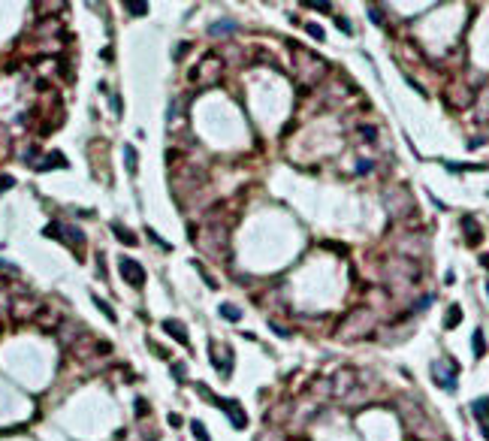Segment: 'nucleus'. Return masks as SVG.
I'll use <instances>...</instances> for the list:
<instances>
[{
    "mask_svg": "<svg viewBox=\"0 0 489 441\" xmlns=\"http://www.w3.org/2000/svg\"><path fill=\"white\" fill-rule=\"evenodd\" d=\"M190 432L197 435V441H212V438H208V432H205V426H202L200 420H190Z\"/></svg>",
    "mask_w": 489,
    "mask_h": 441,
    "instance_id": "6e6552de",
    "label": "nucleus"
},
{
    "mask_svg": "<svg viewBox=\"0 0 489 441\" xmlns=\"http://www.w3.org/2000/svg\"><path fill=\"white\" fill-rule=\"evenodd\" d=\"M221 314L226 317V321H236V324H239V317H242V311L233 308V305H221Z\"/></svg>",
    "mask_w": 489,
    "mask_h": 441,
    "instance_id": "f8f14e48",
    "label": "nucleus"
},
{
    "mask_svg": "<svg viewBox=\"0 0 489 441\" xmlns=\"http://www.w3.org/2000/svg\"><path fill=\"white\" fill-rule=\"evenodd\" d=\"M94 305H97V308H100L103 314H106V317H109V321H118V314H115V311L109 308V302H106V299H100V296H94Z\"/></svg>",
    "mask_w": 489,
    "mask_h": 441,
    "instance_id": "9d476101",
    "label": "nucleus"
},
{
    "mask_svg": "<svg viewBox=\"0 0 489 441\" xmlns=\"http://www.w3.org/2000/svg\"><path fill=\"white\" fill-rule=\"evenodd\" d=\"M230 30H236V22H218V24H212L215 37H218V33H230Z\"/></svg>",
    "mask_w": 489,
    "mask_h": 441,
    "instance_id": "9b49d317",
    "label": "nucleus"
},
{
    "mask_svg": "<svg viewBox=\"0 0 489 441\" xmlns=\"http://www.w3.org/2000/svg\"><path fill=\"white\" fill-rule=\"evenodd\" d=\"M124 163H127V172L136 175V148L133 145H124Z\"/></svg>",
    "mask_w": 489,
    "mask_h": 441,
    "instance_id": "0eeeda50",
    "label": "nucleus"
},
{
    "mask_svg": "<svg viewBox=\"0 0 489 441\" xmlns=\"http://www.w3.org/2000/svg\"><path fill=\"white\" fill-rule=\"evenodd\" d=\"M163 332H169V336L172 339H176L178 345H190V336H187V332H184V324L181 321H172V317H169V321H163Z\"/></svg>",
    "mask_w": 489,
    "mask_h": 441,
    "instance_id": "20e7f679",
    "label": "nucleus"
},
{
    "mask_svg": "<svg viewBox=\"0 0 489 441\" xmlns=\"http://www.w3.org/2000/svg\"><path fill=\"white\" fill-rule=\"evenodd\" d=\"M15 185V179H12V175H0V190H9Z\"/></svg>",
    "mask_w": 489,
    "mask_h": 441,
    "instance_id": "dca6fc26",
    "label": "nucleus"
},
{
    "mask_svg": "<svg viewBox=\"0 0 489 441\" xmlns=\"http://www.w3.org/2000/svg\"><path fill=\"white\" fill-rule=\"evenodd\" d=\"M308 33H311L314 40H323V27L320 24H308Z\"/></svg>",
    "mask_w": 489,
    "mask_h": 441,
    "instance_id": "2eb2a0df",
    "label": "nucleus"
},
{
    "mask_svg": "<svg viewBox=\"0 0 489 441\" xmlns=\"http://www.w3.org/2000/svg\"><path fill=\"white\" fill-rule=\"evenodd\" d=\"M480 263H483V266L489 269V254H480Z\"/></svg>",
    "mask_w": 489,
    "mask_h": 441,
    "instance_id": "4be33fe9",
    "label": "nucleus"
},
{
    "mask_svg": "<svg viewBox=\"0 0 489 441\" xmlns=\"http://www.w3.org/2000/svg\"><path fill=\"white\" fill-rule=\"evenodd\" d=\"M308 9H320V12H329L333 6H329V3H317V0H314V3H308Z\"/></svg>",
    "mask_w": 489,
    "mask_h": 441,
    "instance_id": "f3484780",
    "label": "nucleus"
},
{
    "mask_svg": "<svg viewBox=\"0 0 489 441\" xmlns=\"http://www.w3.org/2000/svg\"><path fill=\"white\" fill-rule=\"evenodd\" d=\"M459 321H462V308H459V305H450V308H447V317H444V326L453 329Z\"/></svg>",
    "mask_w": 489,
    "mask_h": 441,
    "instance_id": "423d86ee",
    "label": "nucleus"
},
{
    "mask_svg": "<svg viewBox=\"0 0 489 441\" xmlns=\"http://www.w3.org/2000/svg\"><path fill=\"white\" fill-rule=\"evenodd\" d=\"M272 329H275V336H287V329L281 324H272Z\"/></svg>",
    "mask_w": 489,
    "mask_h": 441,
    "instance_id": "412c9836",
    "label": "nucleus"
},
{
    "mask_svg": "<svg viewBox=\"0 0 489 441\" xmlns=\"http://www.w3.org/2000/svg\"><path fill=\"white\" fill-rule=\"evenodd\" d=\"M124 6H127L133 15H145V12H148V3H133V0H127Z\"/></svg>",
    "mask_w": 489,
    "mask_h": 441,
    "instance_id": "4468645a",
    "label": "nucleus"
},
{
    "mask_svg": "<svg viewBox=\"0 0 489 441\" xmlns=\"http://www.w3.org/2000/svg\"><path fill=\"white\" fill-rule=\"evenodd\" d=\"M369 19H372L375 24H383V19H380V12H378V9H369Z\"/></svg>",
    "mask_w": 489,
    "mask_h": 441,
    "instance_id": "6ab92c4d",
    "label": "nucleus"
},
{
    "mask_svg": "<svg viewBox=\"0 0 489 441\" xmlns=\"http://www.w3.org/2000/svg\"><path fill=\"white\" fill-rule=\"evenodd\" d=\"M471 411H474V417H477V420H483V435H486V441H489V396L474 399Z\"/></svg>",
    "mask_w": 489,
    "mask_h": 441,
    "instance_id": "7ed1b4c3",
    "label": "nucleus"
},
{
    "mask_svg": "<svg viewBox=\"0 0 489 441\" xmlns=\"http://www.w3.org/2000/svg\"><path fill=\"white\" fill-rule=\"evenodd\" d=\"M483 354H486V339H483V332L477 329V332H474V357L480 360Z\"/></svg>",
    "mask_w": 489,
    "mask_h": 441,
    "instance_id": "1a4fd4ad",
    "label": "nucleus"
},
{
    "mask_svg": "<svg viewBox=\"0 0 489 441\" xmlns=\"http://www.w3.org/2000/svg\"><path fill=\"white\" fill-rule=\"evenodd\" d=\"M112 236H115L121 245H127V248H133V245L139 242V239H136V236L127 230V227H121V224H112Z\"/></svg>",
    "mask_w": 489,
    "mask_h": 441,
    "instance_id": "39448f33",
    "label": "nucleus"
},
{
    "mask_svg": "<svg viewBox=\"0 0 489 441\" xmlns=\"http://www.w3.org/2000/svg\"><path fill=\"white\" fill-rule=\"evenodd\" d=\"M172 372H176V378H178V381H184V366H181V363L172 366Z\"/></svg>",
    "mask_w": 489,
    "mask_h": 441,
    "instance_id": "a211bd4d",
    "label": "nucleus"
},
{
    "mask_svg": "<svg viewBox=\"0 0 489 441\" xmlns=\"http://www.w3.org/2000/svg\"><path fill=\"white\" fill-rule=\"evenodd\" d=\"M465 230H468V245H477V233H474V218H465Z\"/></svg>",
    "mask_w": 489,
    "mask_h": 441,
    "instance_id": "ddd939ff",
    "label": "nucleus"
},
{
    "mask_svg": "<svg viewBox=\"0 0 489 441\" xmlns=\"http://www.w3.org/2000/svg\"><path fill=\"white\" fill-rule=\"evenodd\" d=\"M169 426L178 429V426H181V417H178V414H169Z\"/></svg>",
    "mask_w": 489,
    "mask_h": 441,
    "instance_id": "aec40b11",
    "label": "nucleus"
},
{
    "mask_svg": "<svg viewBox=\"0 0 489 441\" xmlns=\"http://www.w3.org/2000/svg\"><path fill=\"white\" fill-rule=\"evenodd\" d=\"M200 393H202V396H208V402H212V405H218V408H223L226 414H230V420H233V426H236V429H244V426H248V414H244V411L239 408V405H236L233 399L215 396V393H208L205 387H200Z\"/></svg>",
    "mask_w": 489,
    "mask_h": 441,
    "instance_id": "f257e3e1",
    "label": "nucleus"
},
{
    "mask_svg": "<svg viewBox=\"0 0 489 441\" xmlns=\"http://www.w3.org/2000/svg\"><path fill=\"white\" fill-rule=\"evenodd\" d=\"M118 269H121V275H124L127 284H133V287H142V284H145V269L139 266L136 260L121 257V260H118Z\"/></svg>",
    "mask_w": 489,
    "mask_h": 441,
    "instance_id": "f03ea898",
    "label": "nucleus"
}]
</instances>
